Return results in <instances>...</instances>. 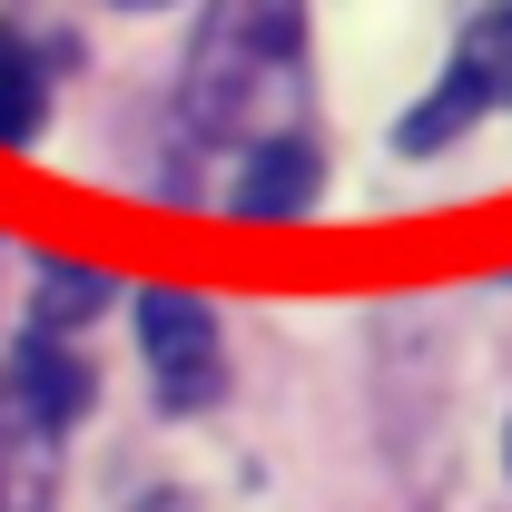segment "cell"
<instances>
[{
    "label": "cell",
    "instance_id": "cell-1",
    "mask_svg": "<svg viewBox=\"0 0 512 512\" xmlns=\"http://www.w3.org/2000/svg\"><path fill=\"white\" fill-rule=\"evenodd\" d=\"M306 69V0H207L188 40V109L197 138H266V109Z\"/></svg>",
    "mask_w": 512,
    "mask_h": 512
},
{
    "label": "cell",
    "instance_id": "cell-2",
    "mask_svg": "<svg viewBox=\"0 0 512 512\" xmlns=\"http://www.w3.org/2000/svg\"><path fill=\"white\" fill-rule=\"evenodd\" d=\"M483 109H512V0H483V10L463 20L444 79L394 119V148H404V158H434V148H453Z\"/></svg>",
    "mask_w": 512,
    "mask_h": 512
},
{
    "label": "cell",
    "instance_id": "cell-3",
    "mask_svg": "<svg viewBox=\"0 0 512 512\" xmlns=\"http://www.w3.org/2000/svg\"><path fill=\"white\" fill-rule=\"evenodd\" d=\"M128 306H138V355L158 375V404L168 414H207L227 394V335H217V316L188 286H138Z\"/></svg>",
    "mask_w": 512,
    "mask_h": 512
},
{
    "label": "cell",
    "instance_id": "cell-4",
    "mask_svg": "<svg viewBox=\"0 0 512 512\" xmlns=\"http://www.w3.org/2000/svg\"><path fill=\"white\" fill-rule=\"evenodd\" d=\"M0 394H10V414H20L30 434H69V424L89 414L99 384H89V365L69 355L50 325H30V335L10 345V365H0Z\"/></svg>",
    "mask_w": 512,
    "mask_h": 512
},
{
    "label": "cell",
    "instance_id": "cell-5",
    "mask_svg": "<svg viewBox=\"0 0 512 512\" xmlns=\"http://www.w3.org/2000/svg\"><path fill=\"white\" fill-rule=\"evenodd\" d=\"M325 188V158H316V138H296V128H266V138H247V158H237V178H227V217H306Z\"/></svg>",
    "mask_w": 512,
    "mask_h": 512
},
{
    "label": "cell",
    "instance_id": "cell-6",
    "mask_svg": "<svg viewBox=\"0 0 512 512\" xmlns=\"http://www.w3.org/2000/svg\"><path fill=\"white\" fill-rule=\"evenodd\" d=\"M50 128V79H40V50L20 30H0V148H30Z\"/></svg>",
    "mask_w": 512,
    "mask_h": 512
},
{
    "label": "cell",
    "instance_id": "cell-7",
    "mask_svg": "<svg viewBox=\"0 0 512 512\" xmlns=\"http://www.w3.org/2000/svg\"><path fill=\"white\" fill-rule=\"evenodd\" d=\"M50 434H30L20 414H10V394H0V512H50Z\"/></svg>",
    "mask_w": 512,
    "mask_h": 512
},
{
    "label": "cell",
    "instance_id": "cell-8",
    "mask_svg": "<svg viewBox=\"0 0 512 512\" xmlns=\"http://www.w3.org/2000/svg\"><path fill=\"white\" fill-rule=\"evenodd\" d=\"M30 316L50 325H89V316H109V276H79V266H40V306Z\"/></svg>",
    "mask_w": 512,
    "mask_h": 512
},
{
    "label": "cell",
    "instance_id": "cell-9",
    "mask_svg": "<svg viewBox=\"0 0 512 512\" xmlns=\"http://www.w3.org/2000/svg\"><path fill=\"white\" fill-rule=\"evenodd\" d=\"M128 512H188V493H138Z\"/></svg>",
    "mask_w": 512,
    "mask_h": 512
},
{
    "label": "cell",
    "instance_id": "cell-10",
    "mask_svg": "<svg viewBox=\"0 0 512 512\" xmlns=\"http://www.w3.org/2000/svg\"><path fill=\"white\" fill-rule=\"evenodd\" d=\"M119 10H168V0H119Z\"/></svg>",
    "mask_w": 512,
    "mask_h": 512
}]
</instances>
